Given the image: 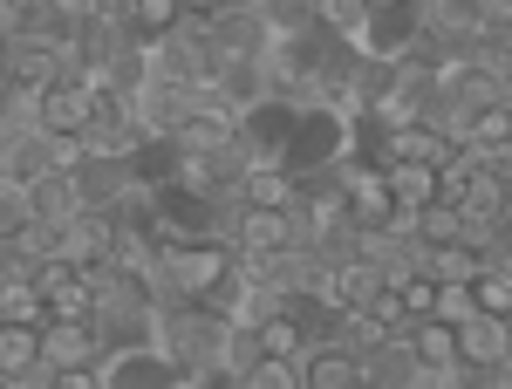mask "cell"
Returning <instances> with one entry per match:
<instances>
[{
  "label": "cell",
  "instance_id": "cell-6",
  "mask_svg": "<svg viewBox=\"0 0 512 389\" xmlns=\"http://www.w3.org/2000/svg\"><path fill=\"white\" fill-rule=\"evenodd\" d=\"M103 389H178V362L158 342H123L103 355Z\"/></svg>",
  "mask_w": 512,
  "mask_h": 389
},
{
  "label": "cell",
  "instance_id": "cell-13",
  "mask_svg": "<svg viewBox=\"0 0 512 389\" xmlns=\"http://www.w3.org/2000/svg\"><path fill=\"white\" fill-rule=\"evenodd\" d=\"M383 185H390L396 212H417V205L437 198V164H424V157H390L383 164Z\"/></svg>",
  "mask_w": 512,
  "mask_h": 389
},
{
  "label": "cell",
  "instance_id": "cell-19",
  "mask_svg": "<svg viewBox=\"0 0 512 389\" xmlns=\"http://www.w3.org/2000/svg\"><path fill=\"white\" fill-rule=\"evenodd\" d=\"M376 7H403V0H369V14H376Z\"/></svg>",
  "mask_w": 512,
  "mask_h": 389
},
{
  "label": "cell",
  "instance_id": "cell-20",
  "mask_svg": "<svg viewBox=\"0 0 512 389\" xmlns=\"http://www.w3.org/2000/svg\"><path fill=\"white\" fill-rule=\"evenodd\" d=\"M14 7H35V0H14Z\"/></svg>",
  "mask_w": 512,
  "mask_h": 389
},
{
  "label": "cell",
  "instance_id": "cell-10",
  "mask_svg": "<svg viewBox=\"0 0 512 389\" xmlns=\"http://www.w3.org/2000/svg\"><path fill=\"white\" fill-rule=\"evenodd\" d=\"M212 35H219V48H226L233 62H260V55L274 48V28H267L260 0H233V7H219V14H212Z\"/></svg>",
  "mask_w": 512,
  "mask_h": 389
},
{
  "label": "cell",
  "instance_id": "cell-18",
  "mask_svg": "<svg viewBox=\"0 0 512 389\" xmlns=\"http://www.w3.org/2000/svg\"><path fill=\"white\" fill-rule=\"evenodd\" d=\"M472 308H478L472 287H465V280H444V287H437V308H431V314H444V321H465Z\"/></svg>",
  "mask_w": 512,
  "mask_h": 389
},
{
  "label": "cell",
  "instance_id": "cell-12",
  "mask_svg": "<svg viewBox=\"0 0 512 389\" xmlns=\"http://www.w3.org/2000/svg\"><path fill=\"white\" fill-rule=\"evenodd\" d=\"M417 267L431 273L437 287H444V280H465V287H472L478 273H485V246H478V239H437V246H424V260H417Z\"/></svg>",
  "mask_w": 512,
  "mask_h": 389
},
{
  "label": "cell",
  "instance_id": "cell-17",
  "mask_svg": "<svg viewBox=\"0 0 512 389\" xmlns=\"http://www.w3.org/2000/svg\"><path fill=\"white\" fill-rule=\"evenodd\" d=\"M472 301L485 314H512V267L506 260H485V273L472 280Z\"/></svg>",
  "mask_w": 512,
  "mask_h": 389
},
{
  "label": "cell",
  "instance_id": "cell-2",
  "mask_svg": "<svg viewBox=\"0 0 512 389\" xmlns=\"http://www.w3.org/2000/svg\"><path fill=\"white\" fill-rule=\"evenodd\" d=\"M233 246L226 239H171L158 253V267H151V280H158V301H205L226 273H233Z\"/></svg>",
  "mask_w": 512,
  "mask_h": 389
},
{
  "label": "cell",
  "instance_id": "cell-4",
  "mask_svg": "<svg viewBox=\"0 0 512 389\" xmlns=\"http://www.w3.org/2000/svg\"><path fill=\"white\" fill-rule=\"evenodd\" d=\"M458 328V383H499V362L512 355V321L506 314H485L472 308L465 321H451Z\"/></svg>",
  "mask_w": 512,
  "mask_h": 389
},
{
  "label": "cell",
  "instance_id": "cell-5",
  "mask_svg": "<svg viewBox=\"0 0 512 389\" xmlns=\"http://www.w3.org/2000/svg\"><path fill=\"white\" fill-rule=\"evenodd\" d=\"M403 342L417 355V389H458V328L444 314H417Z\"/></svg>",
  "mask_w": 512,
  "mask_h": 389
},
{
  "label": "cell",
  "instance_id": "cell-16",
  "mask_svg": "<svg viewBox=\"0 0 512 389\" xmlns=\"http://www.w3.org/2000/svg\"><path fill=\"white\" fill-rule=\"evenodd\" d=\"M239 389H301V355H274L260 349V362L239 376Z\"/></svg>",
  "mask_w": 512,
  "mask_h": 389
},
{
  "label": "cell",
  "instance_id": "cell-9",
  "mask_svg": "<svg viewBox=\"0 0 512 389\" xmlns=\"http://www.w3.org/2000/svg\"><path fill=\"white\" fill-rule=\"evenodd\" d=\"M301 389H362V349L349 335H321L301 349Z\"/></svg>",
  "mask_w": 512,
  "mask_h": 389
},
{
  "label": "cell",
  "instance_id": "cell-3",
  "mask_svg": "<svg viewBox=\"0 0 512 389\" xmlns=\"http://www.w3.org/2000/svg\"><path fill=\"white\" fill-rule=\"evenodd\" d=\"M335 157H349V110H335V103H301L280 164H287L294 178H308V171H328Z\"/></svg>",
  "mask_w": 512,
  "mask_h": 389
},
{
  "label": "cell",
  "instance_id": "cell-1",
  "mask_svg": "<svg viewBox=\"0 0 512 389\" xmlns=\"http://www.w3.org/2000/svg\"><path fill=\"white\" fill-rule=\"evenodd\" d=\"M151 342H158L178 369H219V355H226V321L205 308V301H158Z\"/></svg>",
  "mask_w": 512,
  "mask_h": 389
},
{
  "label": "cell",
  "instance_id": "cell-11",
  "mask_svg": "<svg viewBox=\"0 0 512 389\" xmlns=\"http://www.w3.org/2000/svg\"><path fill=\"white\" fill-rule=\"evenodd\" d=\"M21 192H28V212H35V219H48V226H69V219L82 212V192H76V178H69L62 164L35 171Z\"/></svg>",
  "mask_w": 512,
  "mask_h": 389
},
{
  "label": "cell",
  "instance_id": "cell-21",
  "mask_svg": "<svg viewBox=\"0 0 512 389\" xmlns=\"http://www.w3.org/2000/svg\"><path fill=\"white\" fill-rule=\"evenodd\" d=\"M0 192H7V185H0Z\"/></svg>",
  "mask_w": 512,
  "mask_h": 389
},
{
  "label": "cell",
  "instance_id": "cell-8",
  "mask_svg": "<svg viewBox=\"0 0 512 389\" xmlns=\"http://www.w3.org/2000/svg\"><path fill=\"white\" fill-rule=\"evenodd\" d=\"M110 355L96 321H41V362L62 376V369H96Z\"/></svg>",
  "mask_w": 512,
  "mask_h": 389
},
{
  "label": "cell",
  "instance_id": "cell-15",
  "mask_svg": "<svg viewBox=\"0 0 512 389\" xmlns=\"http://www.w3.org/2000/svg\"><path fill=\"white\" fill-rule=\"evenodd\" d=\"M315 28L335 41H362L369 28V0H315Z\"/></svg>",
  "mask_w": 512,
  "mask_h": 389
},
{
  "label": "cell",
  "instance_id": "cell-14",
  "mask_svg": "<svg viewBox=\"0 0 512 389\" xmlns=\"http://www.w3.org/2000/svg\"><path fill=\"white\" fill-rule=\"evenodd\" d=\"M178 21H185V0H130V7H123V28H130V41H137V48L164 41Z\"/></svg>",
  "mask_w": 512,
  "mask_h": 389
},
{
  "label": "cell",
  "instance_id": "cell-7",
  "mask_svg": "<svg viewBox=\"0 0 512 389\" xmlns=\"http://www.w3.org/2000/svg\"><path fill=\"white\" fill-rule=\"evenodd\" d=\"M89 117H96V89L76 76H55L35 96V123L48 137H89Z\"/></svg>",
  "mask_w": 512,
  "mask_h": 389
}]
</instances>
